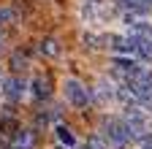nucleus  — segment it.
I'll return each instance as SVG.
<instances>
[{"mask_svg": "<svg viewBox=\"0 0 152 149\" xmlns=\"http://www.w3.org/2000/svg\"><path fill=\"white\" fill-rule=\"evenodd\" d=\"M101 136L106 138V144L111 149H125L128 144H133V130L128 127V122L122 117H106L101 125Z\"/></svg>", "mask_w": 152, "mask_h": 149, "instance_id": "f257e3e1", "label": "nucleus"}, {"mask_svg": "<svg viewBox=\"0 0 152 149\" xmlns=\"http://www.w3.org/2000/svg\"><path fill=\"white\" fill-rule=\"evenodd\" d=\"M63 89H65V100L76 108H87L92 103V89L87 84H82L79 79H65Z\"/></svg>", "mask_w": 152, "mask_h": 149, "instance_id": "f03ea898", "label": "nucleus"}, {"mask_svg": "<svg viewBox=\"0 0 152 149\" xmlns=\"http://www.w3.org/2000/svg\"><path fill=\"white\" fill-rule=\"evenodd\" d=\"M35 146H38V133L30 127H16L8 138V149H35Z\"/></svg>", "mask_w": 152, "mask_h": 149, "instance_id": "7ed1b4c3", "label": "nucleus"}, {"mask_svg": "<svg viewBox=\"0 0 152 149\" xmlns=\"http://www.w3.org/2000/svg\"><path fill=\"white\" fill-rule=\"evenodd\" d=\"M0 84H3V95H6L8 103H22L25 92H27V81H25V79H19V76H8V79H3Z\"/></svg>", "mask_w": 152, "mask_h": 149, "instance_id": "20e7f679", "label": "nucleus"}, {"mask_svg": "<svg viewBox=\"0 0 152 149\" xmlns=\"http://www.w3.org/2000/svg\"><path fill=\"white\" fill-rule=\"evenodd\" d=\"M54 133H57V141H60V146L65 149H76V136H73V130L68 125H57L54 127Z\"/></svg>", "mask_w": 152, "mask_h": 149, "instance_id": "39448f33", "label": "nucleus"}, {"mask_svg": "<svg viewBox=\"0 0 152 149\" xmlns=\"http://www.w3.org/2000/svg\"><path fill=\"white\" fill-rule=\"evenodd\" d=\"M49 92H52V84H49L46 76L33 79V95H35V100H46V98H49Z\"/></svg>", "mask_w": 152, "mask_h": 149, "instance_id": "423d86ee", "label": "nucleus"}, {"mask_svg": "<svg viewBox=\"0 0 152 149\" xmlns=\"http://www.w3.org/2000/svg\"><path fill=\"white\" fill-rule=\"evenodd\" d=\"M38 52H41L44 57H60V44H57L54 38H44L41 44H38Z\"/></svg>", "mask_w": 152, "mask_h": 149, "instance_id": "0eeeda50", "label": "nucleus"}, {"mask_svg": "<svg viewBox=\"0 0 152 149\" xmlns=\"http://www.w3.org/2000/svg\"><path fill=\"white\" fill-rule=\"evenodd\" d=\"M14 8H8V6H3L0 8V27H8V25H14Z\"/></svg>", "mask_w": 152, "mask_h": 149, "instance_id": "6e6552de", "label": "nucleus"}, {"mask_svg": "<svg viewBox=\"0 0 152 149\" xmlns=\"http://www.w3.org/2000/svg\"><path fill=\"white\" fill-rule=\"evenodd\" d=\"M3 49H6V35L0 33V54H3Z\"/></svg>", "mask_w": 152, "mask_h": 149, "instance_id": "1a4fd4ad", "label": "nucleus"}, {"mask_svg": "<svg viewBox=\"0 0 152 149\" xmlns=\"http://www.w3.org/2000/svg\"><path fill=\"white\" fill-rule=\"evenodd\" d=\"M87 3H101V0H87Z\"/></svg>", "mask_w": 152, "mask_h": 149, "instance_id": "9d476101", "label": "nucleus"}, {"mask_svg": "<svg viewBox=\"0 0 152 149\" xmlns=\"http://www.w3.org/2000/svg\"><path fill=\"white\" fill-rule=\"evenodd\" d=\"M60 149H65V146H60Z\"/></svg>", "mask_w": 152, "mask_h": 149, "instance_id": "9b49d317", "label": "nucleus"}, {"mask_svg": "<svg viewBox=\"0 0 152 149\" xmlns=\"http://www.w3.org/2000/svg\"><path fill=\"white\" fill-rule=\"evenodd\" d=\"M149 68H152V63H149Z\"/></svg>", "mask_w": 152, "mask_h": 149, "instance_id": "f8f14e48", "label": "nucleus"}, {"mask_svg": "<svg viewBox=\"0 0 152 149\" xmlns=\"http://www.w3.org/2000/svg\"><path fill=\"white\" fill-rule=\"evenodd\" d=\"M84 149H87V146H84Z\"/></svg>", "mask_w": 152, "mask_h": 149, "instance_id": "ddd939ff", "label": "nucleus"}]
</instances>
